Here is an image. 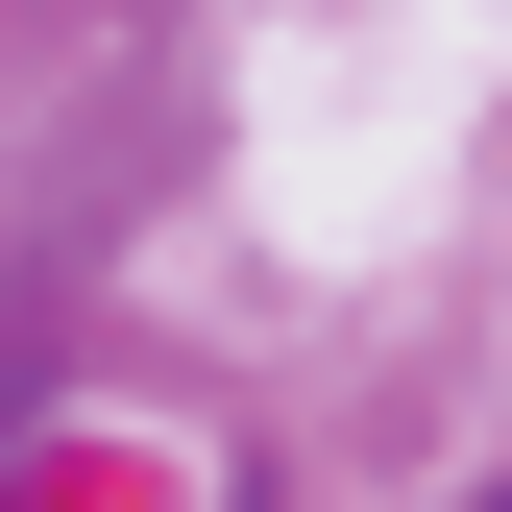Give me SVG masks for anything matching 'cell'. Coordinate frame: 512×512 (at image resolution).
I'll use <instances>...</instances> for the list:
<instances>
[{"mask_svg":"<svg viewBox=\"0 0 512 512\" xmlns=\"http://www.w3.org/2000/svg\"><path fill=\"white\" fill-rule=\"evenodd\" d=\"M0 439H25V342H0Z\"/></svg>","mask_w":512,"mask_h":512,"instance_id":"6da1fadb","label":"cell"},{"mask_svg":"<svg viewBox=\"0 0 512 512\" xmlns=\"http://www.w3.org/2000/svg\"><path fill=\"white\" fill-rule=\"evenodd\" d=\"M488 512H512V488H488Z\"/></svg>","mask_w":512,"mask_h":512,"instance_id":"7a4b0ae2","label":"cell"}]
</instances>
